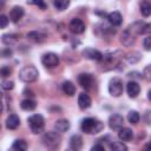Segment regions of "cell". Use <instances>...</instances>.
<instances>
[{"label":"cell","mask_w":151,"mask_h":151,"mask_svg":"<svg viewBox=\"0 0 151 151\" xmlns=\"http://www.w3.org/2000/svg\"><path fill=\"white\" fill-rule=\"evenodd\" d=\"M144 48L146 51H150L151 50V38L150 37H146L144 39Z\"/></svg>","instance_id":"34"},{"label":"cell","mask_w":151,"mask_h":151,"mask_svg":"<svg viewBox=\"0 0 151 151\" xmlns=\"http://www.w3.org/2000/svg\"><path fill=\"white\" fill-rule=\"evenodd\" d=\"M5 4V0H0V6H2Z\"/></svg>","instance_id":"37"},{"label":"cell","mask_w":151,"mask_h":151,"mask_svg":"<svg viewBox=\"0 0 151 151\" xmlns=\"http://www.w3.org/2000/svg\"><path fill=\"white\" fill-rule=\"evenodd\" d=\"M20 125V119L17 114H9L6 119V127L9 130H15Z\"/></svg>","instance_id":"15"},{"label":"cell","mask_w":151,"mask_h":151,"mask_svg":"<svg viewBox=\"0 0 151 151\" xmlns=\"http://www.w3.org/2000/svg\"><path fill=\"white\" fill-rule=\"evenodd\" d=\"M1 111H2V104H1V101H0V113H1Z\"/></svg>","instance_id":"38"},{"label":"cell","mask_w":151,"mask_h":151,"mask_svg":"<svg viewBox=\"0 0 151 151\" xmlns=\"http://www.w3.org/2000/svg\"><path fill=\"white\" fill-rule=\"evenodd\" d=\"M28 125H29V129L33 133L38 134V133H41L44 131V126H45V122H44V118L41 114H33L28 118Z\"/></svg>","instance_id":"4"},{"label":"cell","mask_w":151,"mask_h":151,"mask_svg":"<svg viewBox=\"0 0 151 151\" xmlns=\"http://www.w3.org/2000/svg\"><path fill=\"white\" fill-rule=\"evenodd\" d=\"M20 105H21V109L25 110V111H33L35 109V106H37L35 101L32 100V99H28V98L27 99H24Z\"/></svg>","instance_id":"23"},{"label":"cell","mask_w":151,"mask_h":151,"mask_svg":"<svg viewBox=\"0 0 151 151\" xmlns=\"http://www.w3.org/2000/svg\"><path fill=\"white\" fill-rule=\"evenodd\" d=\"M1 87H2L4 90L9 91V90H12V88L14 87V83H13L12 80H2V83H1Z\"/></svg>","instance_id":"32"},{"label":"cell","mask_w":151,"mask_h":151,"mask_svg":"<svg viewBox=\"0 0 151 151\" xmlns=\"http://www.w3.org/2000/svg\"><path fill=\"white\" fill-rule=\"evenodd\" d=\"M110 147H111V150H113V151H126V150H127L126 145H125L123 142H116V140H113V142L111 143Z\"/></svg>","instance_id":"28"},{"label":"cell","mask_w":151,"mask_h":151,"mask_svg":"<svg viewBox=\"0 0 151 151\" xmlns=\"http://www.w3.org/2000/svg\"><path fill=\"white\" fill-rule=\"evenodd\" d=\"M27 4H29V5H35V6H38V7L41 8V9H45V8L47 7L44 0H28Z\"/></svg>","instance_id":"30"},{"label":"cell","mask_w":151,"mask_h":151,"mask_svg":"<svg viewBox=\"0 0 151 151\" xmlns=\"http://www.w3.org/2000/svg\"><path fill=\"white\" fill-rule=\"evenodd\" d=\"M78 83L83 88L90 90L93 85V78L88 73H81V74L78 76Z\"/></svg>","instance_id":"10"},{"label":"cell","mask_w":151,"mask_h":151,"mask_svg":"<svg viewBox=\"0 0 151 151\" xmlns=\"http://www.w3.org/2000/svg\"><path fill=\"white\" fill-rule=\"evenodd\" d=\"M41 142L48 149H57L60 145V143H61V137H60L59 132H57V131L55 132L50 131V132H46L42 136Z\"/></svg>","instance_id":"2"},{"label":"cell","mask_w":151,"mask_h":151,"mask_svg":"<svg viewBox=\"0 0 151 151\" xmlns=\"http://www.w3.org/2000/svg\"><path fill=\"white\" fill-rule=\"evenodd\" d=\"M11 73H12L11 67H8V66H2V67H0V77L6 78V77H8Z\"/></svg>","instance_id":"31"},{"label":"cell","mask_w":151,"mask_h":151,"mask_svg":"<svg viewBox=\"0 0 151 151\" xmlns=\"http://www.w3.org/2000/svg\"><path fill=\"white\" fill-rule=\"evenodd\" d=\"M53 4L58 11H64L70 6V0H54Z\"/></svg>","instance_id":"26"},{"label":"cell","mask_w":151,"mask_h":151,"mask_svg":"<svg viewBox=\"0 0 151 151\" xmlns=\"http://www.w3.org/2000/svg\"><path fill=\"white\" fill-rule=\"evenodd\" d=\"M18 40V35L17 34H5L2 37V41L6 44V45H13L15 41Z\"/></svg>","instance_id":"29"},{"label":"cell","mask_w":151,"mask_h":151,"mask_svg":"<svg viewBox=\"0 0 151 151\" xmlns=\"http://www.w3.org/2000/svg\"><path fill=\"white\" fill-rule=\"evenodd\" d=\"M68 28L74 34H81V33L85 32V24H84V21L81 19L74 18V19L71 20V22L68 25Z\"/></svg>","instance_id":"8"},{"label":"cell","mask_w":151,"mask_h":151,"mask_svg":"<svg viewBox=\"0 0 151 151\" xmlns=\"http://www.w3.org/2000/svg\"><path fill=\"white\" fill-rule=\"evenodd\" d=\"M118 137H119V139L123 140V142H129V140L132 139L133 132H132L131 129H129V127H123V126H122V127L119 129Z\"/></svg>","instance_id":"16"},{"label":"cell","mask_w":151,"mask_h":151,"mask_svg":"<svg viewBox=\"0 0 151 151\" xmlns=\"http://www.w3.org/2000/svg\"><path fill=\"white\" fill-rule=\"evenodd\" d=\"M61 88H63V92H64L65 94L70 96V97L74 96V93H76V86H74L73 83H71L70 80L64 81L63 85H61Z\"/></svg>","instance_id":"20"},{"label":"cell","mask_w":151,"mask_h":151,"mask_svg":"<svg viewBox=\"0 0 151 151\" xmlns=\"http://www.w3.org/2000/svg\"><path fill=\"white\" fill-rule=\"evenodd\" d=\"M124 124V118L123 116L118 114V113H113L110 116L109 118V126L112 130H119Z\"/></svg>","instance_id":"9"},{"label":"cell","mask_w":151,"mask_h":151,"mask_svg":"<svg viewBox=\"0 0 151 151\" xmlns=\"http://www.w3.org/2000/svg\"><path fill=\"white\" fill-rule=\"evenodd\" d=\"M41 63L45 67L47 68H53L55 66H58L59 64V57L55 54V53H52V52H48V53H45L41 58Z\"/></svg>","instance_id":"7"},{"label":"cell","mask_w":151,"mask_h":151,"mask_svg":"<svg viewBox=\"0 0 151 151\" xmlns=\"http://www.w3.org/2000/svg\"><path fill=\"white\" fill-rule=\"evenodd\" d=\"M8 18L6 17V15H4V14H1L0 15V28H5L7 25H8Z\"/></svg>","instance_id":"33"},{"label":"cell","mask_w":151,"mask_h":151,"mask_svg":"<svg viewBox=\"0 0 151 151\" xmlns=\"http://www.w3.org/2000/svg\"><path fill=\"white\" fill-rule=\"evenodd\" d=\"M139 119H140V116H139V113L137 111H130L127 113V120H129L130 124L134 125V124H137L139 122Z\"/></svg>","instance_id":"27"},{"label":"cell","mask_w":151,"mask_h":151,"mask_svg":"<svg viewBox=\"0 0 151 151\" xmlns=\"http://www.w3.org/2000/svg\"><path fill=\"white\" fill-rule=\"evenodd\" d=\"M120 41H122L123 45H125V46H131V45L134 44V37L126 29V31H124V33L122 34Z\"/></svg>","instance_id":"21"},{"label":"cell","mask_w":151,"mask_h":151,"mask_svg":"<svg viewBox=\"0 0 151 151\" xmlns=\"http://www.w3.org/2000/svg\"><path fill=\"white\" fill-rule=\"evenodd\" d=\"M27 38L35 41V42H41L46 39V34L41 33V32H37V31H33V32H29L27 33Z\"/></svg>","instance_id":"22"},{"label":"cell","mask_w":151,"mask_h":151,"mask_svg":"<svg viewBox=\"0 0 151 151\" xmlns=\"http://www.w3.org/2000/svg\"><path fill=\"white\" fill-rule=\"evenodd\" d=\"M149 71H150V66H146L145 70H144V76H145V78H146L147 80L150 79V73H149Z\"/></svg>","instance_id":"36"},{"label":"cell","mask_w":151,"mask_h":151,"mask_svg":"<svg viewBox=\"0 0 151 151\" xmlns=\"http://www.w3.org/2000/svg\"><path fill=\"white\" fill-rule=\"evenodd\" d=\"M39 72L34 66H25L19 72V79L24 83H33L38 79Z\"/></svg>","instance_id":"3"},{"label":"cell","mask_w":151,"mask_h":151,"mask_svg":"<svg viewBox=\"0 0 151 151\" xmlns=\"http://www.w3.org/2000/svg\"><path fill=\"white\" fill-rule=\"evenodd\" d=\"M83 146V139L79 134H73L70 138V147L72 150H80Z\"/></svg>","instance_id":"19"},{"label":"cell","mask_w":151,"mask_h":151,"mask_svg":"<svg viewBox=\"0 0 151 151\" xmlns=\"http://www.w3.org/2000/svg\"><path fill=\"white\" fill-rule=\"evenodd\" d=\"M24 8L21 6H14L9 12V19L13 22H18L24 17Z\"/></svg>","instance_id":"12"},{"label":"cell","mask_w":151,"mask_h":151,"mask_svg":"<svg viewBox=\"0 0 151 151\" xmlns=\"http://www.w3.org/2000/svg\"><path fill=\"white\" fill-rule=\"evenodd\" d=\"M81 54H83L85 58L90 59V60H97V61H99V60L103 59V54H101L98 50H94V48H91V47L85 48Z\"/></svg>","instance_id":"11"},{"label":"cell","mask_w":151,"mask_h":151,"mask_svg":"<svg viewBox=\"0 0 151 151\" xmlns=\"http://www.w3.org/2000/svg\"><path fill=\"white\" fill-rule=\"evenodd\" d=\"M104 129V124L96 118H85L81 122V130L88 134L99 133Z\"/></svg>","instance_id":"1"},{"label":"cell","mask_w":151,"mask_h":151,"mask_svg":"<svg viewBox=\"0 0 151 151\" xmlns=\"http://www.w3.org/2000/svg\"><path fill=\"white\" fill-rule=\"evenodd\" d=\"M126 91H127V94L130 98H136L139 92H140V86L138 85V83L136 81H129L127 85H126Z\"/></svg>","instance_id":"13"},{"label":"cell","mask_w":151,"mask_h":151,"mask_svg":"<svg viewBox=\"0 0 151 151\" xmlns=\"http://www.w3.org/2000/svg\"><path fill=\"white\" fill-rule=\"evenodd\" d=\"M124 87H123V81L119 78H113L110 80L109 84V92L112 97H119L123 94Z\"/></svg>","instance_id":"6"},{"label":"cell","mask_w":151,"mask_h":151,"mask_svg":"<svg viewBox=\"0 0 151 151\" xmlns=\"http://www.w3.org/2000/svg\"><path fill=\"white\" fill-rule=\"evenodd\" d=\"M54 129H55V131L59 132V133L66 132V131L70 129V123H68V120H66V119H59V120L55 122Z\"/></svg>","instance_id":"18"},{"label":"cell","mask_w":151,"mask_h":151,"mask_svg":"<svg viewBox=\"0 0 151 151\" xmlns=\"http://www.w3.org/2000/svg\"><path fill=\"white\" fill-rule=\"evenodd\" d=\"M107 20L111 25L113 26H119L123 21V18H122V14L119 12H111L109 15H107Z\"/></svg>","instance_id":"17"},{"label":"cell","mask_w":151,"mask_h":151,"mask_svg":"<svg viewBox=\"0 0 151 151\" xmlns=\"http://www.w3.org/2000/svg\"><path fill=\"white\" fill-rule=\"evenodd\" d=\"M1 97H2V94H1V92H0V99H1Z\"/></svg>","instance_id":"39"},{"label":"cell","mask_w":151,"mask_h":151,"mask_svg":"<svg viewBox=\"0 0 151 151\" xmlns=\"http://www.w3.org/2000/svg\"><path fill=\"white\" fill-rule=\"evenodd\" d=\"M92 151H96V150H100V151H104L105 150V147H104V145H100V144H96L94 146H92V149H91Z\"/></svg>","instance_id":"35"},{"label":"cell","mask_w":151,"mask_h":151,"mask_svg":"<svg viewBox=\"0 0 151 151\" xmlns=\"http://www.w3.org/2000/svg\"><path fill=\"white\" fill-rule=\"evenodd\" d=\"M127 31L134 37V35H140V34H145V33H149L150 32V25L149 24H145V22H142V21H137V22H133L132 25L129 26Z\"/></svg>","instance_id":"5"},{"label":"cell","mask_w":151,"mask_h":151,"mask_svg":"<svg viewBox=\"0 0 151 151\" xmlns=\"http://www.w3.org/2000/svg\"><path fill=\"white\" fill-rule=\"evenodd\" d=\"M140 13L144 17H149L151 14V5L146 0L142 1V4H140Z\"/></svg>","instance_id":"25"},{"label":"cell","mask_w":151,"mask_h":151,"mask_svg":"<svg viewBox=\"0 0 151 151\" xmlns=\"http://www.w3.org/2000/svg\"><path fill=\"white\" fill-rule=\"evenodd\" d=\"M78 105L81 110H85V109H88L91 106V98L87 93L85 92H81L78 97Z\"/></svg>","instance_id":"14"},{"label":"cell","mask_w":151,"mask_h":151,"mask_svg":"<svg viewBox=\"0 0 151 151\" xmlns=\"http://www.w3.org/2000/svg\"><path fill=\"white\" fill-rule=\"evenodd\" d=\"M12 149L13 150H17V151H25L27 149V144L24 139H17L13 145H12Z\"/></svg>","instance_id":"24"}]
</instances>
